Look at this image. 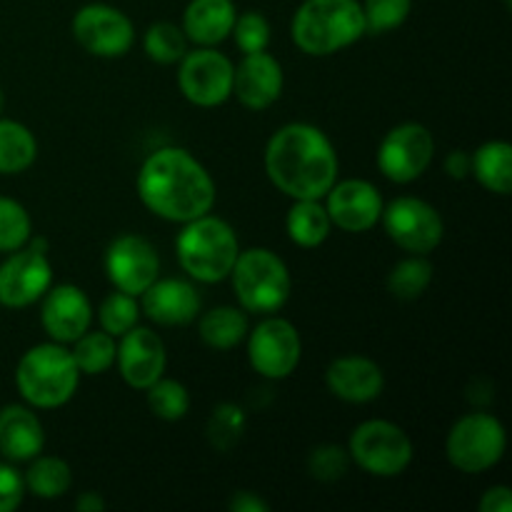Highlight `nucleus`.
<instances>
[{"label": "nucleus", "mask_w": 512, "mask_h": 512, "mask_svg": "<svg viewBox=\"0 0 512 512\" xmlns=\"http://www.w3.org/2000/svg\"><path fill=\"white\" fill-rule=\"evenodd\" d=\"M265 173L290 198L320 200L338 178V153L320 128L290 123L268 140Z\"/></svg>", "instance_id": "f257e3e1"}, {"label": "nucleus", "mask_w": 512, "mask_h": 512, "mask_svg": "<svg viewBox=\"0 0 512 512\" xmlns=\"http://www.w3.org/2000/svg\"><path fill=\"white\" fill-rule=\"evenodd\" d=\"M138 195L158 218L188 223L210 213L215 205V183L188 150L163 148L140 165Z\"/></svg>", "instance_id": "f03ea898"}, {"label": "nucleus", "mask_w": 512, "mask_h": 512, "mask_svg": "<svg viewBox=\"0 0 512 512\" xmlns=\"http://www.w3.org/2000/svg\"><path fill=\"white\" fill-rule=\"evenodd\" d=\"M365 35L358 0H305L293 18V40L308 55H333Z\"/></svg>", "instance_id": "7ed1b4c3"}, {"label": "nucleus", "mask_w": 512, "mask_h": 512, "mask_svg": "<svg viewBox=\"0 0 512 512\" xmlns=\"http://www.w3.org/2000/svg\"><path fill=\"white\" fill-rule=\"evenodd\" d=\"M183 225L185 228L175 240L180 268L200 283H220L230 278V270L240 253L235 230L225 220L208 213Z\"/></svg>", "instance_id": "20e7f679"}, {"label": "nucleus", "mask_w": 512, "mask_h": 512, "mask_svg": "<svg viewBox=\"0 0 512 512\" xmlns=\"http://www.w3.org/2000/svg\"><path fill=\"white\" fill-rule=\"evenodd\" d=\"M80 370L63 343H43L30 348L15 370V385L33 408H60L75 395Z\"/></svg>", "instance_id": "39448f33"}, {"label": "nucleus", "mask_w": 512, "mask_h": 512, "mask_svg": "<svg viewBox=\"0 0 512 512\" xmlns=\"http://www.w3.org/2000/svg\"><path fill=\"white\" fill-rule=\"evenodd\" d=\"M233 288L245 313L268 315L283 308L290 298L288 265L265 248H250L238 253L233 270Z\"/></svg>", "instance_id": "423d86ee"}, {"label": "nucleus", "mask_w": 512, "mask_h": 512, "mask_svg": "<svg viewBox=\"0 0 512 512\" xmlns=\"http://www.w3.org/2000/svg\"><path fill=\"white\" fill-rule=\"evenodd\" d=\"M505 445V428L495 415L470 413L450 428L445 455L460 473L478 475L503 460Z\"/></svg>", "instance_id": "0eeeda50"}, {"label": "nucleus", "mask_w": 512, "mask_h": 512, "mask_svg": "<svg viewBox=\"0 0 512 512\" xmlns=\"http://www.w3.org/2000/svg\"><path fill=\"white\" fill-rule=\"evenodd\" d=\"M350 460L365 473L395 478L413 463V443L408 433L388 420H368L350 435Z\"/></svg>", "instance_id": "6e6552de"}, {"label": "nucleus", "mask_w": 512, "mask_h": 512, "mask_svg": "<svg viewBox=\"0 0 512 512\" xmlns=\"http://www.w3.org/2000/svg\"><path fill=\"white\" fill-rule=\"evenodd\" d=\"M385 233L398 248L408 250L410 255H428L440 245L445 233L443 218L430 203L420 198H395L390 205H383L380 215Z\"/></svg>", "instance_id": "1a4fd4ad"}, {"label": "nucleus", "mask_w": 512, "mask_h": 512, "mask_svg": "<svg viewBox=\"0 0 512 512\" xmlns=\"http://www.w3.org/2000/svg\"><path fill=\"white\" fill-rule=\"evenodd\" d=\"M233 70L223 53L200 45L180 58V93L200 108H215L233 95Z\"/></svg>", "instance_id": "9d476101"}, {"label": "nucleus", "mask_w": 512, "mask_h": 512, "mask_svg": "<svg viewBox=\"0 0 512 512\" xmlns=\"http://www.w3.org/2000/svg\"><path fill=\"white\" fill-rule=\"evenodd\" d=\"M435 155V140L425 125L403 123L390 130L378 148V168L393 183H413L428 170Z\"/></svg>", "instance_id": "9b49d317"}, {"label": "nucleus", "mask_w": 512, "mask_h": 512, "mask_svg": "<svg viewBox=\"0 0 512 512\" xmlns=\"http://www.w3.org/2000/svg\"><path fill=\"white\" fill-rule=\"evenodd\" d=\"M73 35L88 53L98 58H120L133 48V20L123 10L105 3H90L75 13Z\"/></svg>", "instance_id": "f8f14e48"}, {"label": "nucleus", "mask_w": 512, "mask_h": 512, "mask_svg": "<svg viewBox=\"0 0 512 512\" xmlns=\"http://www.w3.org/2000/svg\"><path fill=\"white\" fill-rule=\"evenodd\" d=\"M300 335L293 323L283 318H268L250 333L248 360L255 373L268 380H283L295 373L300 363Z\"/></svg>", "instance_id": "ddd939ff"}, {"label": "nucleus", "mask_w": 512, "mask_h": 512, "mask_svg": "<svg viewBox=\"0 0 512 512\" xmlns=\"http://www.w3.org/2000/svg\"><path fill=\"white\" fill-rule=\"evenodd\" d=\"M105 273L108 280L120 290L138 298L158 280L160 258L150 240L140 235H120L108 245L105 253Z\"/></svg>", "instance_id": "4468645a"}, {"label": "nucleus", "mask_w": 512, "mask_h": 512, "mask_svg": "<svg viewBox=\"0 0 512 512\" xmlns=\"http://www.w3.org/2000/svg\"><path fill=\"white\" fill-rule=\"evenodd\" d=\"M53 283V268L45 253L20 248L0 265V305L5 308H28L43 298Z\"/></svg>", "instance_id": "2eb2a0df"}, {"label": "nucleus", "mask_w": 512, "mask_h": 512, "mask_svg": "<svg viewBox=\"0 0 512 512\" xmlns=\"http://www.w3.org/2000/svg\"><path fill=\"white\" fill-rule=\"evenodd\" d=\"M328 218L345 233H365L383 215L380 190L368 180H343L328 190Z\"/></svg>", "instance_id": "dca6fc26"}, {"label": "nucleus", "mask_w": 512, "mask_h": 512, "mask_svg": "<svg viewBox=\"0 0 512 512\" xmlns=\"http://www.w3.org/2000/svg\"><path fill=\"white\" fill-rule=\"evenodd\" d=\"M118 345V368L125 383L135 390H148L158 378H163L165 363V345L153 330L148 328H130L128 333L120 335Z\"/></svg>", "instance_id": "f3484780"}, {"label": "nucleus", "mask_w": 512, "mask_h": 512, "mask_svg": "<svg viewBox=\"0 0 512 512\" xmlns=\"http://www.w3.org/2000/svg\"><path fill=\"white\" fill-rule=\"evenodd\" d=\"M40 323L53 343H75L83 333H88L93 323V308L88 295L75 285H58L45 293Z\"/></svg>", "instance_id": "a211bd4d"}, {"label": "nucleus", "mask_w": 512, "mask_h": 512, "mask_svg": "<svg viewBox=\"0 0 512 512\" xmlns=\"http://www.w3.org/2000/svg\"><path fill=\"white\" fill-rule=\"evenodd\" d=\"M233 93L245 108H270L283 93V68L265 50L248 53L233 70Z\"/></svg>", "instance_id": "6ab92c4d"}, {"label": "nucleus", "mask_w": 512, "mask_h": 512, "mask_svg": "<svg viewBox=\"0 0 512 512\" xmlns=\"http://www.w3.org/2000/svg\"><path fill=\"white\" fill-rule=\"evenodd\" d=\"M140 298L143 313L158 325H188L203 308L195 285L180 278L155 280L145 293H140Z\"/></svg>", "instance_id": "aec40b11"}, {"label": "nucleus", "mask_w": 512, "mask_h": 512, "mask_svg": "<svg viewBox=\"0 0 512 512\" xmlns=\"http://www.w3.org/2000/svg\"><path fill=\"white\" fill-rule=\"evenodd\" d=\"M325 385L335 398L345 403H370L385 388L383 370L363 355H345L333 360L325 370Z\"/></svg>", "instance_id": "412c9836"}, {"label": "nucleus", "mask_w": 512, "mask_h": 512, "mask_svg": "<svg viewBox=\"0 0 512 512\" xmlns=\"http://www.w3.org/2000/svg\"><path fill=\"white\" fill-rule=\"evenodd\" d=\"M45 433L38 415L25 405H5L0 410V453L5 460L23 463L43 453Z\"/></svg>", "instance_id": "4be33fe9"}, {"label": "nucleus", "mask_w": 512, "mask_h": 512, "mask_svg": "<svg viewBox=\"0 0 512 512\" xmlns=\"http://www.w3.org/2000/svg\"><path fill=\"white\" fill-rule=\"evenodd\" d=\"M235 18L233 0H190L183 13V33L193 43L213 48L233 33Z\"/></svg>", "instance_id": "5701e85b"}, {"label": "nucleus", "mask_w": 512, "mask_h": 512, "mask_svg": "<svg viewBox=\"0 0 512 512\" xmlns=\"http://www.w3.org/2000/svg\"><path fill=\"white\" fill-rule=\"evenodd\" d=\"M470 173L490 193L508 195L512 190V148L505 140H490L470 155Z\"/></svg>", "instance_id": "b1692460"}, {"label": "nucleus", "mask_w": 512, "mask_h": 512, "mask_svg": "<svg viewBox=\"0 0 512 512\" xmlns=\"http://www.w3.org/2000/svg\"><path fill=\"white\" fill-rule=\"evenodd\" d=\"M198 333L208 348L230 350L243 343L245 335H248V315H245V310L220 305V308L208 310L200 318Z\"/></svg>", "instance_id": "393cba45"}, {"label": "nucleus", "mask_w": 512, "mask_h": 512, "mask_svg": "<svg viewBox=\"0 0 512 512\" xmlns=\"http://www.w3.org/2000/svg\"><path fill=\"white\" fill-rule=\"evenodd\" d=\"M285 228H288V238L300 248H318L328 240L333 223L328 218V210L318 200H298L288 210Z\"/></svg>", "instance_id": "a878e982"}, {"label": "nucleus", "mask_w": 512, "mask_h": 512, "mask_svg": "<svg viewBox=\"0 0 512 512\" xmlns=\"http://www.w3.org/2000/svg\"><path fill=\"white\" fill-rule=\"evenodd\" d=\"M38 158V140L23 123L0 118V175L28 170Z\"/></svg>", "instance_id": "bb28decb"}, {"label": "nucleus", "mask_w": 512, "mask_h": 512, "mask_svg": "<svg viewBox=\"0 0 512 512\" xmlns=\"http://www.w3.org/2000/svg\"><path fill=\"white\" fill-rule=\"evenodd\" d=\"M23 483L25 490L40 500L63 498L73 485V470L65 460L53 458V455H45V458L35 455L33 465L25 470Z\"/></svg>", "instance_id": "cd10ccee"}, {"label": "nucleus", "mask_w": 512, "mask_h": 512, "mask_svg": "<svg viewBox=\"0 0 512 512\" xmlns=\"http://www.w3.org/2000/svg\"><path fill=\"white\" fill-rule=\"evenodd\" d=\"M75 365H78L80 375H100L115 363L118 355V345H115L113 335L103 333H83L75 340V348L70 350Z\"/></svg>", "instance_id": "c85d7f7f"}, {"label": "nucleus", "mask_w": 512, "mask_h": 512, "mask_svg": "<svg viewBox=\"0 0 512 512\" xmlns=\"http://www.w3.org/2000/svg\"><path fill=\"white\" fill-rule=\"evenodd\" d=\"M430 280H433V265L425 260V255H410L390 270L388 290L398 300H415L428 290Z\"/></svg>", "instance_id": "c756f323"}, {"label": "nucleus", "mask_w": 512, "mask_h": 512, "mask_svg": "<svg viewBox=\"0 0 512 512\" xmlns=\"http://www.w3.org/2000/svg\"><path fill=\"white\" fill-rule=\"evenodd\" d=\"M145 53L150 60L160 65L180 63L185 53H188V38H185L183 28L173 23H155L150 25L145 33Z\"/></svg>", "instance_id": "7c9ffc66"}, {"label": "nucleus", "mask_w": 512, "mask_h": 512, "mask_svg": "<svg viewBox=\"0 0 512 512\" xmlns=\"http://www.w3.org/2000/svg\"><path fill=\"white\" fill-rule=\"evenodd\" d=\"M245 423H248V415H245V410L240 405L220 403L208 420L210 445L215 450H220V453H228L243 438Z\"/></svg>", "instance_id": "2f4dec72"}, {"label": "nucleus", "mask_w": 512, "mask_h": 512, "mask_svg": "<svg viewBox=\"0 0 512 512\" xmlns=\"http://www.w3.org/2000/svg\"><path fill=\"white\" fill-rule=\"evenodd\" d=\"M148 405L160 420L175 423V420H183L190 410V395L178 380L158 378L148 388Z\"/></svg>", "instance_id": "473e14b6"}, {"label": "nucleus", "mask_w": 512, "mask_h": 512, "mask_svg": "<svg viewBox=\"0 0 512 512\" xmlns=\"http://www.w3.org/2000/svg\"><path fill=\"white\" fill-rule=\"evenodd\" d=\"M33 235L30 215L18 200L0 195V253L20 250Z\"/></svg>", "instance_id": "72a5a7b5"}, {"label": "nucleus", "mask_w": 512, "mask_h": 512, "mask_svg": "<svg viewBox=\"0 0 512 512\" xmlns=\"http://www.w3.org/2000/svg\"><path fill=\"white\" fill-rule=\"evenodd\" d=\"M98 318L105 333L113 335V338H120V335H125L130 328L138 325L140 305L135 300V295L120 293L118 290V293H110L103 300V305L98 310Z\"/></svg>", "instance_id": "f704fd0d"}, {"label": "nucleus", "mask_w": 512, "mask_h": 512, "mask_svg": "<svg viewBox=\"0 0 512 512\" xmlns=\"http://www.w3.org/2000/svg\"><path fill=\"white\" fill-rule=\"evenodd\" d=\"M365 33H388L400 28L413 10V0H363Z\"/></svg>", "instance_id": "c9c22d12"}, {"label": "nucleus", "mask_w": 512, "mask_h": 512, "mask_svg": "<svg viewBox=\"0 0 512 512\" xmlns=\"http://www.w3.org/2000/svg\"><path fill=\"white\" fill-rule=\"evenodd\" d=\"M350 453L340 445H320L310 453L308 473L320 483H338L348 475Z\"/></svg>", "instance_id": "e433bc0d"}, {"label": "nucleus", "mask_w": 512, "mask_h": 512, "mask_svg": "<svg viewBox=\"0 0 512 512\" xmlns=\"http://www.w3.org/2000/svg\"><path fill=\"white\" fill-rule=\"evenodd\" d=\"M233 35L238 48L248 53H260V50H268L270 43V23L263 13L258 10H250V13H243L235 18Z\"/></svg>", "instance_id": "4c0bfd02"}, {"label": "nucleus", "mask_w": 512, "mask_h": 512, "mask_svg": "<svg viewBox=\"0 0 512 512\" xmlns=\"http://www.w3.org/2000/svg\"><path fill=\"white\" fill-rule=\"evenodd\" d=\"M25 495L23 475L8 463H0V512H13L20 508Z\"/></svg>", "instance_id": "58836bf2"}, {"label": "nucleus", "mask_w": 512, "mask_h": 512, "mask_svg": "<svg viewBox=\"0 0 512 512\" xmlns=\"http://www.w3.org/2000/svg\"><path fill=\"white\" fill-rule=\"evenodd\" d=\"M480 512H512V493L508 485H495L485 490L480 500Z\"/></svg>", "instance_id": "ea45409f"}, {"label": "nucleus", "mask_w": 512, "mask_h": 512, "mask_svg": "<svg viewBox=\"0 0 512 512\" xmlns=\"http://www.w3.org/2000/svg\"><path fill=\"white\" fill-rule=\"evenodd\" d=\"M228 508L233 512H268V503L260 500L255 493H248V490H240L230 498Z\"/></svg>", "instance_id": "a19ab883"}, {"label": "nucleus", "mask_w": 512, "mask_h": 512, "mask_svg": "<svg viewBox=\"0 0 512 512\" xmlns=\"http://www.w3.org/2000/svg\"><path fill=\"white\" fill-rule=\"evenodd\" d=\"M445 173L455 180H463L470 175V153L465 150H453V153L445 158Z\"/></svg>", "instance_id": "79ce46f5"}, {"label": "nucleus", "mask_w": 512, "mask_h": 512, "mask_svg": "<svg viewBox=\"0 0 512 512\" xmlns=\"http://www.w3.org/2000/svg\"><path fill=\"white\" fill-rule=\"evenodd\" d=\"M75 510L80 512H100L105 510V500L98 493H83L75 500Z\"/></svg>", "instance_id": "37998d69"}, {"label": "nucleus", "mask_w": 512, "mask_h": 512, "mask_svg": "<svg viewBox=\"0 0 512 512\" xmlns=\"http://www.w3.org/2000/svg\"><path fill=\"white\" fill-rule=\"evenodd\" d=\"M3 103H5V100H3V90H0V113H3Z\"/></svg>", "instance_id": "c03bdc74"}]
</instances>
